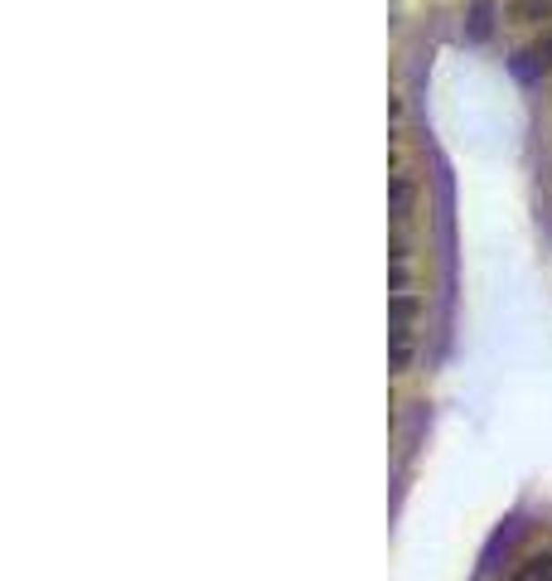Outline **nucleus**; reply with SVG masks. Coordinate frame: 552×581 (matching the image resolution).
Instances as JSON below:
<instances>
[{
  "instance_id": "f03ea898",
  "label": "nucleus",
  "mask_w": 552,
  "mask_h": 581,
  "mask_svg": "<svg viewBox=\"0 0 552 581\" xmlns=\"http://www.w3.org/2000/svg\"><path fill=\"white\" fill-rule=\"evenodd\" d=\"M509 20H523V25L552 20V0H509Z\"/></svg>"
},
{
  "instance_id": "7ed1b4c3",
  "label": "nucleus",
  "mask_w": 552,
  "mask_h": 581,
  "mask_svg": "<svg viewBox=\"0 0 552 581\" xmlns=\"http://www.w3.org/2000/svg\"><path fill=\"white\" fill-rule=\"evenodd\" d=\"M528 58H533V64L548 73V68H552V30H543L533 44H528Z\"/></svg>"
},
{
  "instance_id": "f257e3e1",
  "label": "nucleus",
  "mask_w": 552,
  "mask_h": 581,
  "mask_svg": "<svg viewBox=\"0 0 552 581\" xmlns=\"http://www.w3.org/2000/svg\"><path fill=\"white\" fill-rule=\"evenodd\" d=\"M470 39H489L495 34V0H470Z\"/></svg>"
}]
</instances>
